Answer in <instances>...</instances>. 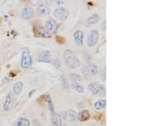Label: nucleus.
Returning <instances> with one entry per match:
<instances>
[{"instance_id": "obj_1", "label": "nucleus", "mask_w": 153, "mask_h": 126, "mask_svg": "<svg viewBox=\"0 0 153 126\" xmlns=\"http://www.w3.org/2000/svg\"><path fill=\"white\" fill-rule=\"evenodd\" d=\"M64 61L66 65L71 69H76L80 66V60L70 49H66L64 51Z\"/></svg>"}, {"instance_id": "obj_2", "label": "nucleus", "mask_w": 153, "mask_h": 126, "mask_svg": "<svg viewBox=\"0 0 153 126\" xmlns=\"http://www.w3.org/2000/svg\"><path fill=\"white\" fill-rule=\"evenodd\" d=\"M33 62V58L30 53V50L27 49H25L23 50L22 54V58H21V66L23 69H27L29 66L32 65Z\"/></svg>"}, {"instance_id": "obj_3", "label": "nucleus", "mask_w": 153, "mask_h": 126, "mask_svg": "<svg viewBox=\"0 0 153 126\" xmlns=\"http://www.w3.org/2000/svg\"><path fill=\"white\" fill-rule=\"evenodd\" d=\"M54 16L60 22H65L69 16V12L65 8H58L54 11Z\"/></svg>"}, {"instance_id": "obj_4", "label": "nucleus", "mask_w": 153, "mask_h": 126, "mask_svg": "<svg viewBox=\"0 0 153 126\" xmlns=\"http://www.w3.org/2000/svg\"><path fill=\"white\" fill-rule=\"evenodd\" d=\"M99 36H100V35H99V32L97 30H95V29L92 30V31L89 33L88 36V45L89 47H94V45H96V44H97V42H98L99 40Z\"/></svg>"}, {"instance_id": "obj_5", "label": "nucleus", "mask_w": 153, "mask_h": 126, "mask_svg": "<svg viewBox=\"0 0 153 126\" xmlns=\"http://www.w3.org/2000/svg\"><path fill=\"white\" fill-rule=\"evenodd\" d=\"M88 89L92 92L94 95H98L105 91L104 86L102 84H96V83H91L88 85Z\"/></svg>"}, {"instance_id": "obj_6", "label": "nucleus", "mask_w": 153, "mask_h": 126, "mask_svg": "<svg viewBox=\"0 0 153 126\" xmlns=\"http://www.w3.org/2000/svg\"><path fill=\"white\" fill-rule=\"evenodd\" d=\"M45 29L49 33H55L57 29V22L55 19L49 18L45 22Z\"/></svg>"}, {"instance_id": "obj_7", "label": "nucleus", "mask_w": 153, "mask_h": 126, "mask_svg": "<svg viewBox=\"0 0 153 126\" xmlns=\"http://www.w3.org/2000/svg\"><path fill=\"white\" fill-rule=\"evenodd\" d=\"M14 103V95L12 93H9L6 96L4 103V110L5 112L10 111Z\"/></svg>"}, {"instance_id": "obj_8", "label": "nucleus", "mask_w": 153, "mask_h": 126, "mask_svg": "<svg viewBox=\"0 0 153 126\" xmlns=\"http://www.w3.org/2000/svg\"><path fill=\"white\" fill-rule=\"evenodd\" d=\"M34 16V10L31 7H26L22 11V17L24 20H30Z\"/></svg>"}, {"instance_id": "obj_9", "label": "nucleus", "mask_w": 153, "mask_h": 126, "mask_svg": "<svg viewBox=\"0 0 153 126\" xmlns=\"http://www.w3.org/2000/svg\"><path fill=\"white\" fill-rule=\"evenodd\" d=\"M83 37H84L83 32L81 31V30H76L73 34V38H74L75 42L79 46H82V44H83Z\"/></svg>"}, {"instance_id": "obj_10", "label": "nucleus", "mask_w": 153, "mask_h": 126, "mask_svg": "<svg viewBox=\"0 0 153 126\" xmlns=\"http://www.w3.org/2000/svg\"><path fill=\"white\" fill-rule=\"evenodd\" d=\"M87 70L91 76H95L98 73V66L93 62H90L87 66Z\"/></svg>"}, {"instance_id": "obj_11", "label": "nucleus", "mask_w": 153, "mask_h": 126, "mask_svg": "<svg viewBox=\"0 0 153 126\" xmlns=\"http://www.w3.org/2000/svg\"><path fill=\"white\" fill-rule=\"evenodd\" d=\"M38 60L39 62H44V63H49L50 62V54L49 51H45L43 54L38 56Z\"/></svg>"}, {"instance_id": "obj_12", "label": "nucleus", "mask_w": 153, "mask_h": 126, "mask_svg": "<svg viewBox=\"0 0 153 126\" xmlns=\"http://www.w3.org/2000/svg\"><path fill=\"white\" fill-rule=\"evenodd\" d=\"M51 123H52V126H62V120L59 114L55 113L52 115V119H51Z\"/></svg>"}, {"instance_id": "obj_13", "label": "nucleus", "mask_w": 153, "mask_h": 126, "mask_svg": "<svg viewBox=\"0 0 153 126\" xmlns=\"http://www.w3.org/2000/svg\"><path fill=\"white\" fill-rule=\"evenodd\" d=\"M66 117L68 121H75L77 119V113L74 110H67L66 113Z\"/></svg>"}, {"instance_id": "obj_14", "label": "nucleus", "mask_w": 153, "mask_h": 126, "mask_svg": "<svg viewBox=\"0 0 153 126\" xmlns=\"http://www.w3.org/2000/svg\"><path fill=\"white\" fill-rule=\"evenodd\" d=\"M89 118H90V113L88 110H82L79 114H77V119L82 122L88 120Z\"/></svg>"}, {"instance_id": "obj_15", "label": "nucleus", "mask_w": 153, "mask_h": 126, "mask_svg": "<svg viewBox=\"0 0 153 126\" xmlns=\"http://www.w3.org/2000/svg\"><path fill=\"white\" fill-rule=\"evenodd\" d=\"M31 123L26 118H19L15 122V126H30Z\"/></svg>"}, {"instance_id": "obj_16", "label": "nucleus", "mask_w": 153, "mask_h": 126, "mask_svg": "<svg viewBox=\"0 0 153 126\" xmlns=\"http://www.w3.org/2000/svg\"><path fill=\"white\" fill-rule=\"evenodd\" d=\"M45 101L47 102V105H48V107H49V110L50 111V113H52V115L53 114H55V106H54V103H53V101H52V99L50 97V95H46L45 96Z\"/></svg>"}, {"instance_id": "obj_17", "label": "nucleus", "mask_w": 153, "mask_h": 126, "mask_svg": "<svg viewBox=\"0 0 153 126\" xmlns=\"http://www.w3.org/2000/svg\"><path fill=\"white\" fill-rule=\"evenodd\" d=\"M49 8L48 6L44 5V4H41V5L38 6V13L40 16H47L49 15Z\"/></svg>"}, {"instance_id": "obj_18", "label": "nucleus", "mask_w": 153, "mask_h": 126, "mask_svg": "<svg viewBox=\"0 0 153 126\" xmlns=\"http://www.w3.org/2000/svg\"><path fill=\"white\" fill-rule=\"evenodd\" d=\"M23 89V83L22 81H17L13 85V92L15 95H19L22 91Z\"/></svg>"}, {"instance_id": "obj_19", "label": "nucleus", "mask_w": 153, "mask_h": 126, "mask_svg": "<svg viewBox=\"0 0 153 126\" xmlns=\"http://www.w3.org/2000/svg\"><path fill=\"white\" fill-rule=\"evenodd\" d=\"M99 20H100V16H99V14H97V13H94V14H92V15L87 19V23L88 25H94V24H95L97 22H99Z\"/></svg>"}, {"instance_id": "obj_20", "label": "nucleus", "mask_w": 153, "mask_h": 126, "mask_svg": "<svg viewBox=\"0 0 153 126\" xmlns=\"http://www.w3.org/2000/svg\"><path fill=\"white\" fill-rule=\"evenodd\" d=\"M94 109L95 110H100V109H104L106 107V100H100V101H97L94 105Z\"/></svg>"}, {"instance_id": "obj_21", "label": "nucleus", "mask_w": 153, "mask_h": 126, "mask_svg": "<svg viewBox=\"0 0 153 126\" xmlns=\"http://www.w3.org/2000/svg\"><path fill=\"white\" fill-rule=\"evenodd\" d=\"M71 88H72L73 89H75L77 93L82 94L84 92V88L82 87L79 83L72 82L71 83Z\"/></svg>"}, {"instance_id": "obj_22", "label": "nucleus", "mask_w": 153, "mask_h": 126, "mask_svg": "<svg viewBox=\"0 0 153 126\" xmlns=\"http://www.w3.org/2000/svg\"><path fill=\"white\" fill-rule=\"evenodd\" d=\"M38 33L41 36V37H43V38H46V39H48L50 37V35H49V33L47 32V30L45 29L43 27H39L38 28Z\"/></svg>"}, {"instance_id": "obj_23", "label": "nucleus", "mask_w": 153, "mask_h": 126, "mask_svg": "<svg viewBox=\"0 0 153 126\" xmlns=\"http://www.w3.org/2000/svg\"><path fill=\"white\" fill-rule=\"evenodd\" d=\"M70 79H71L72 82H77L79 83V81L81 80V78L78 74L76 73H71L70 74Z\"/></svg>"}, {"instance_id": "obj_24", "label": "nucleus", "mask_w": 153, "mask_h": 126, "mask_svg": "<svg viewBox=\"0 0 153 126\" xmlns=\"http://www.w3.org/2000/svg\"><path fill=\"white\" fill-rule=\"evenodd\" d=\"M53 64H54V66H55V67H56V68H60V65H61V64H60V60H54Z\"/></svg>"}, {"instance_id": "obj_25", "label": "nucleus", "mask_w": 153, "mask_h": 126, "mask_svg": "<svg viewBox=\"0 0 153 126\" xmlns=\"http://www.w3.org/2000/svg\"><path fill=\"white\" fill-rule=\"evenodd\" d=\"M106 67L105 66L104 68H103V70H102V74H101V80L102 81H105V72H106Z\"/></svg>"}, {"instance_id": "obj_26", "label": "nucleus", "mask_w": 153, "mask_h": 126, "mask_svg": "<svg viewBox=\"0 0 153 126\" xmlns=\"http://www.w3.org/2000/svg\"><path fill=\"white\" fill-rule=\"evenodd\" d=\"M57 41H59V43H60V44H64L65 43V39H61V38H60V37H57Z\"/></svg>"}, {"instance_id": "obj_27", "label": "nucleus", "mask_w": 153, "mask_h": 126, "mask_svg": "<svg viewBox=\"0 0 153 126\" xmlns=\"http://www.w3.org/2000/svg\"><path fill=\"white\" fill-rule=\"evenodd\" d=\"M35 92H36V89H33V90H31V91L28 93V96H29V97H32V96H33V95L35 93Z\"/></svg>"}, {"instance_id": "obj_28", "label": "nucleus", "mask_w": 153, "mask_h": 126, "mask_svg": "<svg viewBox=\"0 0 153 126\" xmlns=\"http://www.w3.org/2000/svg\"><path fill=\"white\" fill-rule=\"evenodd\" d=\"M105 24H106V22H104V23H102V25H101V30L102 31H105Z\"/></svg>"}, {"instance_id": "obj_29", "label": "nucleus", "mask_w": 153, "mask_h": 126, "mask_svg": "<svg viewBox=\"0 0 153 126\" xmlns=\"http://www.w3.org/2000/svg\"><path fill=\"white\" fill-rule=\"evenodd\" d=\"M56 3H57V4H62L64 2H63L62 0H58V1H56Z\"/></svg>"}]
</instances>
